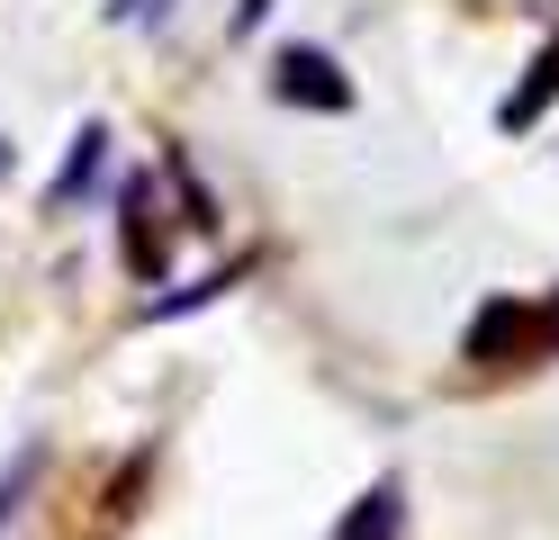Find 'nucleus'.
<instances>
[{"label":"nucleus","mask_w":559,"mask_h":540,"mask_svg":"<svg viewBox=\"0 0 559 540\" xmlns=\"http://www.w3.org/2000/svg\"><path fill=\"white\" fill-rule=\"evenodd\" d=\"M226 288H235V271H207V279H190V288H181V298H154L145 315H181V307H207V298H226Z\"/></svg>","instance_id":"nucleus-7"},{"label":"nucleus","mask_w":559,"mask_h":540,"mask_svg":"<svg viewBox=\"0 0 559 540\" xmlns=\"http://www.w3.org/2000/svg\"><path fill=\"white\" fill-rule=\"evenodd\" d=\"M334 540H397V487L379 478V487L353 504V514H343V531H334Z\"/></svg>","instance_id":"nucleus-5"},{"label":"nucleus","mask_w":559,"mask_h":540,"mask_svg":"<svg viewBox=\"0 0 559 540\" xmlns=\"http://www.w3.org/2000/svg\"><path fill=\"white\" fill-rule=\"evenodd\" d=\"M109 19L135 27V19H171V0H109Z\"/></svg>","instance_id":"nucleus-8"},{"label":"nucleus","mask_w":559,"mask_h":540,"mask_svg":"<svg viewBox=\"0 0 559 540\" xmlns=\"http://www.w3.org/2000/svg\"><path fill=\"white\" fill-rule=\"evenodd\" d=\"M271 91L289 99V108H325V118H343V108H353V82H343V63H334L325 46H280Z\"/></svg>","instance_id":"nucleus-1"},{"label":"nucleus","mask_w":559,"mask_h":540,"mask_svg":"<svg viewBox=\"0 0 559 540\" xmlns=\"http://www.w3.org/2000/svg\"><path fill=\"white\" fill-rule=\"evenodd\" d=\"M550 334H559V307H550Z\"/></svg>","instance_id":"nucleus-10"},{"label":"nucleus","mask_w":559,"mask_h":540,"mask_svg":"<svg viewBox=\"0 0 559 540\" xmlns=\"http://www.w3.org/2000/svg\"><path fill=\"white\" fill-rule=\"evenodd\" d=\"M271 19V0H235V27H262Z\"/></svg>","instance_id":"nucleus-9"},{"label":"nucleus","mask_w":559,"mask_h":540,"mask_svg":"<svg viewBox=\"0 0 559 540\" xmlns=\"http://www.w3.org/2000/svg\"><path fill=\"white\" fill-rule=\"evenodd\" d=\"M118 216H127V271L135 279H163V226H154V180H127L118 190Z\"/></svg>","instance_id":"nucleus-2"},{"label":"nucleus","mask_w":559,"mask_h":540,"mask_svg":"<svg viewBox=\"0 0 559 540\" xmlns=\"http://www.w3.org/2000/svg\"><path fill=\"white\" fill-rule=\"evenodd\" d=\"M37 468H46V451H37V442H27V451H19L10 468H0V523H10L19 504H27V487H37Z\"/></svg>","instance_id":"nucleus-6"},{"label":"nucleus","mask_w":559,"mask_h":540,"mask_svg":"<svg viewBox=\"0 0 559 540\" xmlns=\"http://www.w3.org/2000/svg\"><path fill=\"white\" fill-rule=\"evenodd\" d=\"M550 99H559V36H550V46L533 55V72H523V91H506V108H497V127H506V135H533Z\"/></svg>","instance_id":"nucleus-3"},{"label":"nucleus","mask_w":559,"mask_h":540,"mask_svg":"<svg viewBox=\"0 0 559 540\" xmlns=\"http://www.w3.org/2000/svg\"><path fill=\"white\" fill-rule=\"evenodd\" d=\"M99 163H109V127H82L73 154H63V171H55V190H46V207H73L91 180H99Z\"/></svg>","instance_id":"nucleus-4"}]
</instances>
